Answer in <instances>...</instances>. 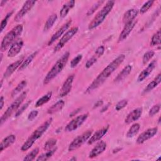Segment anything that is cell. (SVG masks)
I'll use <instances>...</instances> for the list:
<instances>
[{
  "label": "cell",
  "mask_w": 161,
  "mask_h": 161,
  "mask_svg": "<svg viewBox=\"0 0 161 161\" xmlns=\"http://www.w3.org/2000/svg\"><path fill=\"white\" fill-rule=\"evenodd\" d=\"M6 1H1V6H3V3H5Z\"/></svg>",
  "instance_id": "681fc988"
},
{
  "label": "cell",
  "mask_w": 161,
  "mask_h": 161,
  "mask_svg": "<svg viewBox=\"0 0 161 161\" xmlns=\"http://www.w3.org/2000/svg\"><path fill=\"white\" fill-rule=\"evenodd\" d=\"M140 128V125L139 123H134L131 126L128 132L126 133V136L128 138H131L134 136L138 132Z\"/></svg>",
  "instance_id": "4dcf8cb0"
},
{
  "label": "cell",
  "mask_w": 161,
  "mask_h": 161,
  "mask_svg": "<svg viewBox=\"0 0 161 161\" xmlns=\"http://www.w3.org/2000/svg\"><path fill=\"white\" fill-rule=\"evenodd\" d=\"M57 19V15L56 14H53L51 16H50L45 23V26L43 28L44 31H47L49 29H50L53 26L55 22L56 21Z\"/></svg>",
  "instance_id": "83f0119b"
},
{
  "label": "cell",
  "mask_w": 161,
  "mask_h": 161,
  "mask_svg": "<svg viewBox=\"0 0 161 161\" xmlns=\"http://www.w3.org/2000/svg\"><path fill=\"white\" fill-rule=\"evenodd\" d=\"M38 114V111H36V110H33V111H31L29 113V114H28V119L29 121H33V120L37 116Z\"/></svg>",
  "instance_id": "f6af8a7d"
},
{
  "label": "cell",
  "mask_w": 161,
  "mask_h": 161,
  "mask_svg": "<svg viewBox=\"0 0 161 161\" xmlns=\"http://www.w3.org/2000/svg\"><path fill=\"white\" fill-rule=\"evenodd\" d=\"M160 109V104H156V105L153 106L150 108V111H149V113H148L149 116H153V115H155V114H157V113L159 112Z\"/></svg>",
  "instance_id": "7bdbcfd3"
},
{
  "label": "cell",
  "mask_w": 161,
  "mask_h": 161,
  "mask_svg": "<svg viewBox=\"0 0 161 161\" xmlns=\"http://www.w3.org/2000/svg\"><path fill=\"white\" fill-rule=\"evenodd\" d=\"M39 152V148H35L33 150H32L30 152H29L23 158V160L25 161H31L33 160L35 158V157L37 155V154Z\"/></svg>",
  "instance_id": "836d02e7"
},
{
  "label": "cell",
  "mask_w": 161,
  "mask_h": 161,
  "mask_svg": "<svg viewBox=\"0 0 161 161\" xmlns=\"http://www.w3.org/2000/svg\"><path fill=\"white\" fill-rule=\"evenodd\" d=\"M23 59H20L18 60L13 63H12L11 64H10L7 68L6 70H5V72L3 74V77L4 78H8L9 76L11 75V74L18 68L20 67V65H21L22 62H23Z\"/></svg>",
  "instance_id": "44dd1931"
},
{
  "label": "cell",
  "mask_w": 161,
  "mask_h": 161,
  "mask_svg": "<svg viewBox=\"0 0 161 161\" xmlns=\"http://www.w3.org/2000/svg\"><path fill=\"white\" fill-rule=\"evenodd\" d=\"M125 58V55L124 54H121L115 59H114L111 63H109L97 75L94 81L89 86L86 91V92H90L101 86L104 82V81L113 74V72L123 63Z\"/></svg>",
  "instance_id": "6da1fadb"
},
{
  "label": "cell",
  "mask_w": 161,
  "mask_h": 161,
  "mask_svg": "<svg viewBox=\"0 0 161 161\" xmlns=\"http://www.w3.org/2000/svg\"><path fill=\"white\" fill-rule=\"evenodd\" d=\"M56 150H57V148H53V149H50L49 150H47L45 153H42V155H40L36 158V160H38V161H39V160H41V161L47 160V159H48L49 158H50L53 155V154L56 152Z\"/></svg>",
  "instance_id": "1f68e13d"
},
{
  "label": "cell",
  "mask_w": 161,
  "mask_h": 161,
  "mask_svg": "<svg viewBox=\"0 0 161 161\" xmlns=\"http://www.w3.org/2000/svg\"><path fill=\"white\" fill-rule=\"evenodd\" d=\"M160 44V30H158L152 37L150 45L152 46H155Z\"/></svg>",
  "instance_id": "e575fe53"
},
{
  "label": "cell",
  "mask_w": 161,
  "mask_h": 161,
  "mask_svg": "<svg viewBox=\"0 0 161 161\" xmlns=\"http://www.w3.org/2000/svg\"><path fill=\"white\" fill-rule=\"evenodd\" d=\"M30 103H31V101H28L26 103H25V104H23L19 109L17 110V111H16V113H15V116H16V117H18V116H20V114H21L25 111V109H26V108L28 107V106H29V104H30Z\"/></svg>",
  "instance_id": "ee69618b"
},
{
  "label": "cell",
  "mask_w": 161,
  "mask_h": 161,
  "mask_svg": "<svg viewBox=\"0 0 161 161\" xmlns=\"http://www.w3.org/2000/svg\"><path fill=\"white\" fill-rule=\"evenodd\" d=\"M128 104V100L127 99H122L119 101L115 106V109L116 111H119L124 108Z\"/></svg>",
  "instance_id": "b9f144b4"
},
{
  "label": "cell",
  "mask_w": 161,
  "mask_h": 161,
  "mask_svg": "<svg viewBox=\"0 0 161 161\" xmlns=\"http://www.w3.org/2000/svg\"><path fill=\"white\" fill-rule=\"evenodd\" d=\"M109 104H108V105H106V107H104V108H103V109H102L101 112H104V111H106V110H107V109H108V108L109 107Z\"/></svg>",
  "instance_id": "c3c4849f"
},
{
  "label": "cell",
  "mask_w": 161,
  "mask_h": 161,
  "mask_svg": "<svg viewBox=\"0 0 161 161\" xmlns=\"http://www.w3.org/2000/svg\"><path fill=\"white\" fill-rule=\"evenodd\" d=\"M109 126H107L106 127H104L101 129L98 130L97 131H96L88 140L87 144L88 145H92L94 143L96 142L97 141L99 140L108 131Z\"/></svg>",
  "instance_id": "ffe728a7"
},
{
  "label": "cell",
  "mask_w": 161,
  "mask_h": 161,
  "mask_svg": "<svg viewBox=\"0 0 161 161\" xmlns=\"http://www.w3.org/2000/svg\"><path fill=\"white\" fill-rule=\"evenodd\" d=\"M136 24V20H132L127 23L125 24L122 31L121 32L119 38H118V42H122L124 40H125L128 36L130 35V33L133 30V28Z\"/></svg>",
  "instance_id": "4fadbf2b"
},
{
  "label": "cell",
  "mask_w": 161,
  "mask_h": 161,
  "mask_svg": "<svg viewBox=\"0 0 161 161\" xmlns=\"http://www.w3.org/2000/svg\"><path fill=\"white\" fill-rule=\"evenodd\" d=\"M154 55H155V52L153 50H150L145 53L142 58L143 64H146L153 57Z\"/></svg>",
  "instance_id": "8d00e7d4"
},
{
  "label": "cell",
  "mask_w": 161,
  "mask_h": 161,
  "mask_svg": "<svg viewBox=\"0 0 161 161\" xmlns=\"http://www.w3.org/2000/svg\"><path fill=\"white\" fill-rule=\"evenodd\" d=\"M158 128L153 127L145 130L144 132L141 133L136 139V143L138 144H142L148 139L152 138L157 133Z\"/></svg>",
  "instance_id": "8fae6325"
},
{
  "label": "cell",
  "mask_w": 161,
  "mask_h": 161,
  "mask_svg": "<svg viewBox=\"0 0 161 161\" xmlns=\"http://www.w3.org/2000/svg\"><path fill=\"white\" fill-rule=\"evenodd\" d=\"M104 52V47L103 46H99V47H97V48L96 50L93 55L87 61L86 64V67L89 69L91 66H92L93 64L95 62H96L97 59L103 55Z\"/></svg>",
  "instance_id": "ac0fdd59"
},
{
  "label": "cell",
  "mask_w": 161,
  "mask_h": 161,
  "mask_svg": "<svg viewBox=\"0 0 161 161\" xmlns=\"http://www.w3.org/2000/svg\"><path fill=\"white\" fill-rule=\"evenodd\" d=\"M104 2V1H97V3H96L92 6V7L87 11V16H89V15H91L92 14H93V13L95 12V11L100 6V5H101V4H103Z\"/></svg>",
  "instance_id": "ab89813d"
},
{
  "label": "cell",
  "mask_w": 161,
  "mask_h": 161,
  "mask_svg": "<svg viewBox=\"0 0 161 161\" xmlns=\"http://www.w3.org/2000/svg\"><path fill=\"white\" fill-rule=\"evenodd\" d=\"M23 27L22 25H18L13 28L3 38L1 44V51L2 52L7 50L10 45L16 40L22 33Z\"/></svg>",
  "instance_id": "5b68a950"
},
{
  "label": "cell",
  "mask_w": 161,
  "mask_h": 161,
  "mask_svg": "<svg viewBox=\"0 0 161 161\" xmlns=\"http://www.w3.org/2000/svg\"><path fill=\"white\" fill-rule=\"evenodd\" d=\"M82 55L80 54H79L76 57H75L70 62V67L71 68L75 67L78 65V64L80 62V60H82Z\"/></svg>",
  "instance_id": "f35d334b"
},
{
  "label": "cell",
  "mask_w": 161,
  "mask_h": 161,
  "mask_svg": "<svg viewBox=\"0 0 161 161\" xmlns=\"http://www.w3.org/2000/svg\"><path fill=\"white\" fill-rule=\"evenodd\" d=\"M131 69H132V67H131V66L130 65H127L117 75V76L114 79V82H119V81L122 80L123 79H124L126 77H127L130 74V73L131 71Z\"/></svg>",
  "instance_id": "d4e9b609"
},
{
  "label": "cell",
  "mask_w": 161,
  "mask_h": 161,
  "mask_svg": "<svg viewBox=\"0 0 161 161\" xmlns=\"http://www.w3.org/2000/svg\"><path fill=\"white\" fill-rule=\"evenodd\" d=\"M142 111H143L142 108H137L132 110L126 117L125 119V123L128 125L135 121H136L141 116L142 114Z\"/></svg>",
  "instance_id": "d6986e66"
},
{
  "label": "cell",
  "mask_w": 161,
  "mask_h": 161,
  "mask_svg": "<svg viewBox=\"0 0 161 161\" xmlns=\"http://www.w3.org/2000/svg\"><path fill=\"white\" fill-rule=\"evenodd\" d=\"M27 94V92L25 91L22 92L20 96H19L15 101L7 108L6 111L4 113L0 119V125H2L3 123H4L15 111H17L18 108L21 104L24 99L26 98Z\"/></svg>",
  "instance_id": "8992f818"
},
{
  "label": "cell",
  "mask_w": 161,
  "mask_h": 161,
  "mask_svg": "<svg viewBox=\"0 0 161 161\" xmlns=\"http://www.w3.org/2000/svg\"><path fill=\"white\" fill-rule=\"evenodd\" d=\"M103 104V101L102 100H99V101H97V102L94 104L93 108H97V107H99V106H102Z\"/></svg>",
  "instance_id": "bcb514c9"
},
{
  "label": "cell",
  "mask_w": 161,
  "mask_h": 161,
  "mask_svg": "<svg viewBox=\"0 0 161 161\" xmlns=\"http://www.w3.org/2000/svg\"><path fill=\"white\" fill-rule=\"evenodd\" d=\"M106 148V142L103 140H101L91 150V151L89 154V157L91 158H93L94 157H97L101 153H102L105 150Z\"/></svg>",
  "instance_id": "9a60e30c"
},
{
  "label": "cell",
  "mask_w": 161,
  "mask_h": 161,
  "mask_svg": "<svg viewBox=\"0 0 161 161\" xmlns=\"http://www.w3.org/2000/svg\"><path fill=\"white\" fill-rule=\"evenodd\" d=\"M114 5V1H107L106 3V5L96 14V15L94 17V18L90 22L88 26V29L92 30L97 27L99 25H100L103 22V21L104 20L107 15L112 10Z\"/></svg>",
  "instance_id": "277c9868"
},
{
  "label": "cell",
  "mask_w": 161,
  "mask_h": 161,
  "mask_svg": "<svg viewBox=\"0 0 161 161\" xmlns=\"http://www.w3.org/2000/svg\"><path fill=\"white\" fill-rule=\"evenodd\" d=\"M38 52H35L33 53H32L31 55H30L25 60H23V62H22L21 65H20V67H19V70H23V69H25V68H26L32 62V60H33V58L35 57V56L36 55Z\"/></svg>",
  "instance_id": "f1b7e54d"
},
{
  "label": "cell",
  "mask_w": 161,
  "mask_h": 161,
  "mask_svg": "<svg viewBox=\"0 0 161 161\" xmlns=\"http://www.w3.org/2000/svg\"><path fill=\"white\" fill-rule=\"evenodd\" d=\"M161 82V74L159 73L155 77V79L150 82L148 85L145 87V88L143 90L144 92H147L154 89L155 87H157Z\"/></svg>",
  "instance_id": "4316f807"
},
{
  "label": "cell",
  "mask_w": 161,
  "mask_h": 161,
  "mask_svg": "<svg viewBox=\"0 0 161 161\" xmlns=\"http://www.w3.org/2000/svg\"><path fill=\"white\" fill-rule=\"evenodd\" d=\"M72 23L71 20L68 21L67 23H65V24H64L62 27L60 28H59L51 37V38L50 39L48 43V45H50L52 43H53L57 39H58L64 33L65 31L69 28L70 24Z\"/></svg>",
  "instance_id": "2e32d148"
},
{
  "label": "cell",
  "mask_w": 161,
  "mask_h": 161,
  "mask_svg": "<svg viewBox=\"0 0 161 161\" xmlns=\"http://www.w3.org/2000/svg\"><path fill=\"white\" fill-rule=\"evenodd\" d=\"M23 43H24L22 40H19L15 42L14 43H13L8 52L7 56L8 57H13L17 55L21 50L23 46Z\"/></svg>",
  "instance_id": "e0dca14e"
},
{
  "label": "cell",
  "mask_w": 161,
  "mask_h": 161,
  "mask_svg": "<svg viewBox=\"0 0 161 161\" xmlns=\"http://www.w3.org/2000/svg\"><path fill=\"white\" fill-rule=\"evenodd\" d=\"M74 79V75L72 74L70 75H69L66 80H65V82H64L60 92H59V96L60 97H64L67 96L70 91H71L72 89V83H73V80Z\"/></svg>",
  "instance_id": "7c38bea8"
},
{
  "label": "cell",
  "mask_w": 161,
  "mask_h": 161,
  "mask_svg": "<svg viewBox=\"0 0 161 161\" xmlns=\"http://www.w3.org/2000/svg\"><path fill=\"white\" fill-rule=\"evenodd\" d=\"M12 14H13V11L8 13L6 14V16H5V18L1 21V32H2L4 30V29L6 28V26L7 25V23H8V19L11 16Z\"/></svg>",
  "instance_id": "60d3db41"
},
{
  "label": "cell",
  "mask_w": 161,
  "mask_h": 161,
  "mask_svg": "<svg viewBox=\"0 0 161 161\" xmlns=\"http://www.w3.org/2000/svg\"><path fill=\"white\" fill-rule=\"evenodd\" d=\"M88 116V113H85L74 118L66 125L65 128V131L67 132H70L77 129L87 119Z\"/></svg>",
  "instance_id": "9c48e42d"
},
{
  "label": "cell",
  "mask_w": 161,
  "mask_h": 161,
  "mask_svg": "<svg viewBox=\"0 0 161 161\" xmlns=\"http://www.w3.org/2000/svg\"><path fill=\"white\" fill-rule=\"evenodd\" d=\"M0 109H2L3 108V106H4V97L3 96H1V98H0Z\"/></svg>",
  "instance_id": "7dc6e473"
},
{
  "label": "cell",
  "mask_w": 161,
  "mask_h": 161,
  "mask_svg": "<svg viewBox=\"0 0 161 161\" xmlns=\"http://www.w3.org/2000/svg\"><path fill=\"white\" fill-rule=\"evenodd\" d=\"M160 118H158V123H160Z\"/></svg>",
  "instance_id": "f907efd6"
},
{
  "label": "cell",
  "mask_w": 161,
  "mask_h": 161,
  "mask_svg": "<svg viewBox=\"0 0 161 161\" xmlns=\"http://www.w3.org/2000/svg\"><path fill=\"white\" fill-rule=\"evenodd\" d=\"M157 65V60H154L152 61L139 74L138 78H137V81L138 82H142L144 79H145L148 75L152 73L153 70L155 68Z\"/></svg>",
  "instance_id": "5bb4252c"
},
{
  "label": "cell",
  "mask_w": 161,
  "mask_h": 161,
  "mask_svg": "<svg viewBox=\"0 0 161 161\" xmlns=\"http://www.w3.org/2000/svg\"><path fill=\"white\" fill-rule=\"evenodd\" d=\"M65 104V102L63 100H60L52 105L48 109H47V113L49 114H53L54 113H56L62 109Z\"/></svg>",
  "instance_id": "cb8c5ba5"
},
{
  "label": "cell",
  "mask_w": 161,
  "mask_h": 161,
  "mask_svg": "<svg viewBox=\"0 0 161 161\" xmlns=\"http://www.w3.org/2000/svg\"><path fill=\"white\" fill-rule=\"evenodd\" d=\"M78 30L79 28L77 26L72 27L69 30H68L60 38L57 45L54 47V52H57L62 49L64 47V45L77 33Z\"/></svg>",
  "instance_id": "ba28073f"
},
{
  "label": "cell",
  "mask_w": 161,
  "mask_h": 161,
  "mask_svg": "<svg viewBox=\"0 0 161 161\" xmlns=\"http://www.w3.org/2000/svg\"><path fill=\"white\" fill-rule=\"evenodd\" d=\"M57 143V140L55 138H50L47 141L44 145V150H49L52 149Z\"/></svg>",
  "instance_id": "74e56055"
},
{
  "label": "cell",
  "mask_w": 161,
  "mask_h": 161,
  "mask_svg": "<svg viewBox=\"0 0 161 161\" xmlns=\"http://www.w3.org/2000/svg\"><path fill=\"white\" fill-rule=\"evenodd\" d=\"M75 5V1H69L64 4L60 11V16L61 18H64L67 16L70 9H71Z\"/></svg>",
  "instance_id": "484cf974"
},
{
  "label": "cell",
  "mask_w": 161,
  "mask_h": 161,
  "mask_svg": "<svg viewBox=\"0 0 161 161\" xmlns=\"http://www.w3.org/2000/svg\"><path fill=\"white\" fill-rule=\"evenodd\" d=\"M138 13V11L136 9H130L127 10L124 13L123 17V22L125 23V25L132 20H134L137 16Z\"/></svg>",
  "instance_id": "7402d4cb"
},
{
  "label": "cell",
  "mask_w": 161,
  "mask_h": 161,
  "mask_svg": "<svg viewBox=\"0 0 161 161\" xmlns=\"http://www.w3.org/2000/svg\"><path fill=\"white\" fill-rule=\"evenodd\" d=\"M36 3L35 1H26L22 8L20 9V10L17 13L16 16H14V21H20L23 16L32 8V7L35 5Z\"/></svg>",
  "instance_id": "30bf717a"
},
{
  "label": "cell",
  "mask_w": 161,
  "mask_h": 161,
  "mask_svg": "<svg viewBox=\"0 0 161 161\" xmlns=\"http://www.w3.org/2000/svg\"><path fill=\"white\" fill-rule=\"evenodd\" d=\"M92 130H87L86 131L84 132L82 134L77 136L70 143L68 148V150L69 152H72L80 147L87 140H89V138L92 135Z\"/></svg>",
  "instance_id": "52a82bcc"
},
{
  "label": "cell",
  "mask_w": 161,
  "mask_h": 161,
  "mask_svg": "<svg viewBox=\"0 0 161 161\" xmlns=\"http://www.w3.org/2000/svg\"><path fill=\"white\" fill-rule=\"evenodd\" d=\"M69 52H66L54 64L50 70L47 73L43 79V84H48L53 79H54L65 67L69 58Z\"/></svg>",
  "instance_id": "3957f363"
},
{
  "label": "cell",
  "mask_w": 161,
  "mask_h": 161,
  "mask_svg": "<svg viewBox=\"0 0 161 161\" xmlns=\"http://www.w3.org/2000/svg\"><path fill=\"white\" fill-rule=\"evenodd\" d=\"M16 140V136L14 135H10L4 138L0 144V152L3 151L4 149L7 148L11 146Z\"/></svg>",
  "instance_id": "603a6c76"
},
{
  "label": "cell",
  "mask_w": 161,
  "mask_h": 161,
  "mask_svg": "<svg viewBox=\"0 0 161 161\" xmlns=\"http://www.w3.org/2000/svg\"><path fill=\"white\" fill-rule=\"evenodd\" d=\"M52 95V92H48L46 94L43 95L42 97L38 99V101L35 103V107H40L43 105L44 104L47 103L50 99Z\"/></svg>",
  "instance_id": "f546056e"
},
{
  "label": "cell",
  "mask_w": 161,
  "mask_h": 161,
  "mask_svg": "<svg viewBox=\"0 0 161 161\" xmlns=\"http://www.w3.org/2000/svg\"><path fill=\"white\" fill-rule=\"evenodd\" d=\"M26 84H27V82L25 80H23L21 82H19L17 85V86L12 91V92L11 93V96L12 97H14V96H16L18 93H19L25 88V87L26 86Z\"/></svg>",
  "instance_id": "d6a6232c"
},
{
  "label": "cell",
  "mask_w": 161,
  "mask_h": 161,
  "mask_svg": "<svg viewBox=\"0 0 161 161\" xmlns=\"http://www.w3.org/2000/svg\"><path fill=\"white\" fill-rule=\"evenodd\" d=\"M53 119L52 118H48L45 122H43L40 126H39L28 137V138L25 141V142L23 144L21 148V150L23 152L28 150L29 148L31 147V146L34 144L36 140L40 138L43 134L47 130V129L50 126Z\"/></svg>",
  "instance_id": "7a4b0ae2"
},
{
  "label": "cell",
  "mask_w": 161,
  "mask_h": 161,
  "mask_svg": "<svg viewBox=\"0 0 161 161\" xmlns=\"http://www.w3.org/2000/svg\"><path fill=\"white\" fill-rule=\"evenodd\" d=\"M153 3H154V1H153V0H150V1H148L145 2L140 9V13L143 14V13H146L152 7Z\"/></svg>",
  "instance_id": "d590c367"
}]
</instances>
